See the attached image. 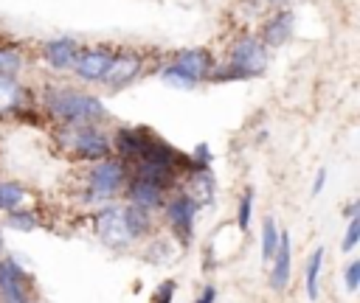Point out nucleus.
<instances>
[{
  "label": "nucleus",
  "mask_w": 360,
  "mask_h": 303,
  "mask_svg": "<svg viewBox=\"0 0 360 303\" xmlns=\"http://www.w3.org/2000/svg\"><path fill=\"white\" fill-rule=\"evenodd\" d=\"M172 62L180 65L186 73H191L197 81H205L211 67H214V56H211L208 48H183L172 56Z\"/></svg>",
  "instance_id": "15"
},
{
  "label": "nucleus",
  "mask_w": 360,
  "mask_h": 303,
  "mask_svg": "<svg viewBox=\"0 0 360 303\" xmlns=\"http://www.w3.org/2000/svg\"><path fill=\"white\" fill-rule=\"evenodd\" d=\"M360 241V213L357 216H349V224H346V233H343V241H340V250L343 252H352Z\"/></svg>",
  "instance_id": "24"
},
{
  "label": "nucleus",
  "mask_w": 360,
  "mask_h": 303,
  "mask_svg": "<svg viewBox=\"0 0 360 303\" xmlns=\"http://www.w3.org/2000/svg\"><path fill=\"white\" fill-rule=\"evenodd\" d=\"M56 146L62 157L76 160V163H96L107 154H112V140L101 129V123H70L59 126L56 132Z\"/></svg>",
  "instance_id": "4"
},
{
  "label": "nucleus",
  "mask_w": 360,
  "mask_h": 303,
  "mask_svg": "<svg viewBox=\"0 0 360 303\" xmlns=\"http://www.w3.org/2000/svg\"><path fill=\"white\" fill-rule=\"evenodd\" d=\"M3 250H6V241H3V230H0V255H3Z\"/></svg>",
  "instance_id": "32"
},
{
  "label": "nucleus",
  "mask_w": 360,
  "mask_h": 303,
  "mask_svg": "<svg viewBox=\"0 0 360 303\" xmlns=\"http://www.w3.org/2000/svg\"><path fill=\"white\" fill-rule=\"evenodd\" d=\"M31 101V90L17 76H0V118L20 115Z\"/></svg>",
  "instance_id": "14"
},
{
  "label": "nucleus",
  "mask_w": 360,
  "mask_h": 303,
  "mask_svg": "<svg viewBox=\"0 0 360 303\" xmlns=\"http://www.w3.org/2000/svg\"><path fill=\"white\" fill-rule=\"evenodd\" d=\"M323 247H315L312 255L307 258V269H304V289H307V297L315 303L321 297V269H323Z\"/></svg>",
  "instance_id": "18"
},
{
  "label": "nucleus",
  "mask_w": 360,
  "mask_h": 303,
  "mask_svg": "<svg viewBox=\"0 0 360 303\" xmlns=\"http://www.w3.org/2000/svg\"><path fill=\"white\" fill-rule=\"evenodd\" d=\"M121 199L129 202V205H138V208H143V210H149V213H158V210L163 208L166 191H163L158 182L146 180V177L129 174L127 185H124V191H121Z\"/></svg>",
  "instance_id": "10"
},
{
  "label": "nucleus",
  "mask_w": 360,
  "mask_h": 303,
  "mask_svg": "<svg viewBox=\"0 0 360 303\" xmlns=\"http://www.w3.org/2000/svg\"><path fill=\"white\" fill-rule=\"evenodd\" d=\"M323 185H326V168H318V174H315V180H312L309 194H312V196H318V194L323 191Z\"/></svg>",
  "instance_id": "29"
},
{
  "label": "nucleus",
  "mask_w": 360,
  "mask_h": 303,
  "mask_svg": "<svg viewBox=\"0 0 360 303\" xmlns=\"http://www.w3.org/2000/svg\"><path fill=\"white\" fill-rule=\"evenodd\" d=\"M124 216H127V227H129L135 244H138L141 238H149V236H152V230H155V213H149V210H143V208H138V205L124 202Z\"/></svg>",
  "instance_id": "17"
},
{
  "label": "nucleus",
  "mask_w": 360,
  "mask_h": 303,
  "mask_svg": "<svg viewBox=\"0 0 360 303\" xmlns=\"http://www.w3.org/2000/svg\"><path fill=\"white\" fill-rule=\"evenodd\" d=\"M197 303H217V286L214 283H205L197 295Z\"/></svg>",
  "instance_id": "28"
},
{
  "label": "nucleus",
  "mask_w": 360,
  "mask_h": 303,
  "mask_svg": "<svg viewBox=\"0 0 360 303\" xmlns=\"http://www.w3.org/2000/svg\"><path fill=\"white\" fill-rule=\"evenodd\" d=\"M292 278V236L287 230H281L278 236V247L270 258V275H267V283L273 292H284L287 283Z\"/></svg>",
  "instance_id": "13"
},
{
  "label": "nucleus",
  "mask_w": 360,
  "mask_h": 303,
  "mask_svg": "<svg viewBox=\"0 0 360 303\" xmlns=\"http://www.w3.org/2000/svg\"><path fill=\"white\" fill-rule=\"evenodd\" d=\"M160 210H163V219H166L169 233H172V238L177 241V247H180V250L188 247V244L194 241V224H197L200 205H197L183 188H177V191L166 194Z\"/></svg>",
  "instance_id": "6"
},
{
  "label": "nucleus",
  "mask_w": 360,
  "mask_h": 303,
  "mask_svg": "<svg viewBox=\"0 0 360 303\" xmlns=\"http://www.w3.org/2000/svg\"><path fill=\"white\" fill-rule=\"evenodd\" d=\"M34 191L17 180H0V213L14 210V208H34Z\"/></svg>",
  "instance_id": "16"
},
{
  "label": "nucleus",
  "mask_w": 360,
  "mask_h": 303,
  "mask_svg": "<svg viewBox=\"0 0 360 303\" xmlns=\"http://www.w3.org/2000/svg\"><path fill=\"white\" fill-rule=\"evenodd\" d=\"M93 233L96 238L112 250V252H127L135 238L127 227V216H124V202L112 199V202H104L96 213H93Z\"/></svg>",
  "instance_id": "5"
},
{
  "label": "nucleus",
  "mask_w": 360,
  "mask_h": 303,
  "mask_svg": "<svg viewBox=\"0 0 360 303\" xmlns=\"http://www.w3.org/2000/svg\"><path fill=\"white\" fill-rule=\"evenodd\" d=\"M357 208H360V202H349V205H346V210H343V213H346V216H357V213H360V210H357Z\"/></svg>",
  "instance_id": "30"
},
{
  "label": "nucleus",
  "mask_w": 360,
  "mask_h": 303,
  "mask_svg": "<svg viewBox=\"0 0 360 303\" xmlns=\"http://www.w3.org/2000/svg\"><path fill=\"white\" fill-rule=\"evenodd\" d=\"M250 219H253V188H245L242 196H239V205H236V227L242 233L250 230Z\"/></svg>",
  "instance_id": "23"
},
{
  "label": "nucleus",
  "mask_w": 360,
  "mask_h": 303,
  "mask_svg": "<svg viewBox=\"0 0 360 303\" xmlns=\"http://www.w3.org/2000/svg\"><path fill=\"white\" fill-rule=\"evenodd\" d=\"M79 48H82V45H79L76 36H51V39H45V42L39 45V56H42V62H45L51 70L70 73Z\"/></svg>",
  "instance_id": "12"
},
{
  "label": "nucleus",
  "mask_w": 360,
  "mask_h": 303,
  "mask_svg": "<svg viewBox=\"0 0 360 303\" xmlns=\"http://www.w3.org/2000/svg\"><path fill=\"white\" fill-rule=\"evenodd\" d=\"M278 236H281V230H278L276 219L267 213L262 219V233H259V255H262V264H270V258H273V252L278 247Z\"/></svg>",
  "instance_id": "20"
},
{
  "label": "nucleus",
  "mask_w": 360,
  "mask_h": 303,
  "mask_svg": "<svg viewBox=\"0 0 360 303\" xmlns=\"http://www.w3.org/2000/svg\"><path fill=\"white\" fill-rule=\"evenodd\" d=\"M264 3H267V6H284L287 0H264Z\"/></svg>",
  "instance_id": "31"
},
{
  "label": "nucleus",
  "mask_w": 360,
  "mask_h": 303,
  "mask_svg": "<svg viewBox=\"0 0 360 303\" xmlns=\"http://www.w3.org/2000/svg\"><path fill=\"white\" fill-rule=\"evenodd\" d=\"M343 283H346V292L354 295L357 286H360V258H352L343 269Z\"/></svg>",
  "instance_id": "26"
},
{
  "label": "nucleus",
  "mask_w": 360,
  "mask_h": 303,
  "mask_svg": "<svg viewBox=\"0 0 360 303\" xmlns=\"http://www.w3.org/2000/svg\"><path fill=\"white\" fill-rule=\"evenodd\" d=\"M25 67V53L17 45L0 42V76H17Z\"/></svg>",
  "instance_id": "22"
},
{
  "label": "nucleus",
  "mask_w": 360,
  "mask_h": 303,
  "mask_svg": "<svg viewBox=\"0 0 360 303\" xmlns=\"http://www.w3.org/2000/svg\"><path fill=\"white\" fill-rule=\"evenodd\" d=\"M39 213L37 208H14V210H6L3 213V227L8 230H17V233H34L39 227Z\"/></svg>",
  "instance_id": "19"
},
{
  "label": "nucleus",
  "mask_w": 360,
  "mask_h": 303,
  "mask_svg": "<svg viewBox=\"0 0 360 303\" xmlns=\"http://www.w3.org/2000/svg\"><path fill=\"white\" fill-rule=\"evenodd\" d=\"M270 62V48L262 45L259 36L242 34L231 42L228 50V65L225 67H211L205 81H236V79H256L267 70Z\"/></svg>",
  "instance_id": "2"
},
{
  "label": "nucleus",
  "mask_w": 360,
  "mask_h": 303,
  "mask_svg": "<svg viewBox=\"0 0 360 303\" xmlns=\"http://www.w3.org/2000/svg\"><path fill=\"white\" fill-rule=\"evenodd\" d=\"M127 180H129V166L118 154H107L96 163H87L84 177H82V199L93 205L121 199Z\"/></svg>",
  "instance_id": "3"
},
{
  "label": "nucleus",
  "mask_w": 360,
  "mask_h": 303,
  "mask_svg": "<svg viewBox=\"0 0 360 303\" xmlns=\"http://www.w3.org/2000/svg\"><path fill=\"white\" fill-rule=\"evenodd\" d=\"M160 81L163 84H169V87H174V90H194L200 81L191 76V73H186L180 65H174L172 59L160 67Z\"/></svg>",
  "instance_id": "21"
},
{
  "label": "nucleus",
  "mask_w": 360,
  "mask_h": 303,
  "mask_svg": "<svg viewBox=\"0 0 360 303\" xmlns=\"http://www.w3.org/2000/svg\"><path fill=\"white\" fill-rule=\"evenodd\" d=\"M146 73V59L141 50H132V48H115L112 53V62L107 67V76H104V87L110 93H121L127 90L129 84H135L141 76Z\"/></svg>",
  "instance_id": "7"
},
{
  "label": "nucleus",
  "mask_w": 360,
  "mask_h": 303,
  "mask_svg": "<svg viewBox=\"0 0 360 303\" xmlns=\"http://www.w3.org/2000/svg\"><path fill=\"white\" fill-rule=\"evenodd\" d=\"M0 303H31V275L14 255H0Z\"/></svg>",
  "instance_id": "8"
},
{
  "label": "nucleus",
  "mask_w": 360,
  "mask_h": 303,
  "mask_svg": "<svg viewBox=\"0 0 360 303\" xmlns=\"http://www.w3.org/2000/svg\"><path fill=\"white\" fill-rule=\"evenodd\" d=\"M112 53H115V48H110V45H87V48H79L70 73L82 84H101L104 76H107V67L112 62Z\"/></svg>",
  "instance_id": "9"
},
{
  "label": "nucleus",
  "mask_w": 360,
  "mask_h": 303,
  "mask_svg": "<svg viewBox=\"0 0 360 303\" xmlns=\"http://www.w3.org/2000/svg\"><path fill=\"white\" fill-rule=\"evenodd\" d=\"M174 292H177V281L166 278V281H160V283L155 286L149 303H172V300H174Z\"/></svg>",
  "instance_id": "25"
},
{
  "label": "nucleus",
  "mask_w": 360,
  "mask_h": 303,
  "mask_svg": "<svg viewBox=\"0 0 360 303\" xmlns=\"http://www.w3.org/2000/svg\"><path fill=\"white\" fill-rule=\"evenodd\" d=\"M31 303H34V300H31Z\"/></svg>",
  "instance_id": "33"
},
{
  "label": "nucleus",
  "mask_w": 360,
  "mask_h": 303,
  "mask_svg": "<svg viewBox=\"0 0 360 303\" xmlns=\"http://www.w3.org/2000/svg\"><path fill=\"white\" fill-rule=\"evenodd\" d=\"M42 109L45 115L59 123V126H70V123H104L107 121V107L98 95L76 90V87H65V84H48L39 93Z\"/></svg>",
  "instance_id": "1"
},
{
  "label": "nucleus",
  "mask_w": 360,
  "mask_h": 303,
  "mask_svg": "<svg viewBox=\"0 0 360 303\" xmlns=\"http://www.w3.org/2000/svg\"><path fill=\"white\" fill-rule=\"evenodd\" d=\"M191 163L197 166H211V149L205 143H197L194 146V154H191Z\"/></svg>",
  "instance_id": "27"
},
{
  "label": "nucleus",
  "mask_w": 360,
  "mask_h": 303,
  "mask_svg": "<svg viewBox=\"0 0 360 303\" xmlns=\"http://www.w3.org/2000/svg\"><path fill=\"white\" fill-rule=\"evenodd\" d=\"M292 31H295V14H292V8H276V11H270L262 20L256 36L262 39L264 48H281V45H287L292 39Z\"/></svg>",
  "instance_id": "11"
}]
</instances>
